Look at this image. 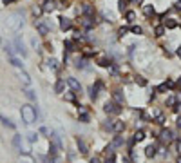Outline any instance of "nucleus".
I'll return each instance as SVG.
<instances>
[{"label":"nucleus","mask_w":181,"mask_h":163,"mask_svg":"<svg viewBox=\"0 0 181 163\" xmlns=\"http://www.w3.org/2000/svg\"><path fill=\"white\" fill-rule=\"evenodd\" d=\"M161 24L165 25L167 31H174V29L179 27V20H178V18H172V17H167V20H163Z\"/></svg>","instance_id":"12"},{"label":"nucleus","mask_w":181,"mask_h":163,"mask_svg":"<svg viewBox=\"0 0 181 163\" xmlns=\"http://www.w3.org/2000/svg\"><path fill=\"white\" fill-rule=\"evenodd\" d=\"M174 55H176V56H178V58L181 60V45H178V47H176V51H174Z\"/></svg>","instance_id":"45"},{"label":"nucleus","mask_w":181,"mask_h":163,"mask_svg":"<svg viewBox=\"0 0 181 163\" xmlns=\"http://www.w3.org/2000/svg\"><path fill=\"white\" fill-rule=\"evenodd\" d=\"M129 9V0H118V13H125Z\"/></svg>","instance_id":"35"},{"label":"nucleus","mask_w":181,"mask_h":163,"mask_svg":"<svg viewBox=\"0 0 181 163\" xmlns=\"http://www.w3.org/2000/svg\"><path fill=\"white\" fill-rule=\"evenodd\" d=\"M160 138L163 143H170L172 140H174V136H172V131L170 129H161V132H160Z\"/></svg>","instance_id":"16"},{"label":"nucleus","mask_w":181,"mask_h":163,"mask_svg":"<svg viewBox=\"0 0 181 163\" xmlns=\"http://www.w3.org/2000/svg\"><path fill=\"white\" fill-rule=\"evenodd\" d=\"M22 93H24V94H25V98H29L31 102H36V93H35L29 85H27V87H24V91H22Z\"/></svg>","instance_id":"26"},{"label":"nucleus","mask_w":181,"mask_h":163,"mask_svg":"<svg viewBox=\"0 0 181 163\" xmlns=\"http://www.w3.org/2000/svg\"><path fill=\"white\" fill-rule=\"evenodd\" d=\"M125 131V122H121V120H114V125H112V132L114 134H120Z\"/></svg>","instance_id":"25"},{"label":"nucleus","mask_w":181,"mask_h":163,"mask_svg":"<svg viewBox=\"0 0 181 163\" xmlns=\"http://www.w3.org/2000/svg\"><path fill=\"white\" fill-rule=\"evenodd\" d=\"M129 33H130L129 31V25H121V27H118V31H116V36H118V40H123Z\"/></svg>","instance_id":"27"},{"label":"nucleus","mask_w":181,"mask_h":163,"mask_svg":"<svg viewBox=\"0 0 181 163\" xmlns=\"http://www.w3.org/2000/svg\"><path fill=\"white\" fill-rule=\"evenodd\" d=\"M20 116H22V122L25 125H33L38 118V111L31 105V103H24L20 107Z\"/></svg>","instance_id":"1"},{"label":"nucleus","mask_w":181,"mask_h":163,"mask_svg":"<svg viewBox=\"0 0 181 163\" xmlns=\"http://www.w3.org/2000/svg\"><path fill=\"white\" fill-rule=\"evenodd\" d=\"M103 163H116V156H114V152H111V154H109V158H107Z\"/></svg>","instance_id":"43"},{"label":"nucleus","mask_w":181,"mask_h":163,"mask_svg":"<svg viewBox=\"0 0 181 163\" xmlns=\"http://www.w3.org/2000/svg\"><path fill=\"white\" fill-rule=\"evenodd\" d=\"M172 9H174V11H178V13H181V0H178V2L172 6Z\"/></svg>","instance_id":"44"},{"label":"nucleus","mask_w":181,"mask_h":163,"mask_svg":"<svg viewBox=\"0 0 181 163\" xmlns=\"http://www.w3.org/2000/svg\"><path fill=\"white\" fill-rule=\"evenodd\" d=\"M45 63H47V69H49L51 73H56V71L60 69V65H58V60H56V58H47Z\"/></svg>","instance_id":"22"},{"label":"nucleus","mask_w":181,"mask_h":163,"mask_svg":"<svg viewBox=\"0 0 181 163\" xmlns=\"http://www.w3.org/2000/svg\"><path fill=\"white\" fill-rule=\"evenodd\" d=\"M27 142L29 143L38 142V132H29V134H27Z\"/></svg>","instance_id":"42"},{"label":"nucleus","mask_w":181,"mask_h":163,"mask_svg":"<svg viewBox=\"0 0 181 163\" xmlns=\"http://www.w3.org/2000/svg\"><path fill=\"white\" fill-rule=\"evenodd\" d=\"M89 163H101V161L98 160V158H91V160H89Z\"/></svg>","instance_id":"49"},{"label":"nucleus","mask_w":181,"mask_h":163,"mask_svg":"<svg viewBox=\"0 0 181 163\" xmlns=\"http://www.w3.org/2000/svg\"><path fill=\"white\" fill-rule=\"evenodd\" d=\"M76 96H78V93H74V91H69V93H65V94H63V100L76 105V103H78V102H76Z\"/></svg>","instance_id":"28"},{"label":"nucleus","mask_w":181,"mask_h":163,"mask_svg":"<svg viewBox=\"0 0 181 163\" xmlns=\"http://www.w3.org/2000/svg\"><path fill=\"white\" fill-rule=\"evenodd\" d=\"M58 27H60L62 33H67V31H71L74 27V24L69 17H58Z\"/></svg>","instance_id":"7"},{"label":"nucleus","mask_w":181,"mask_h":163,"mask_svg":"<svg viewBox=\"0 0 181 163\" xmlns=\"http://www.w3.org/2000/svg\"><path fill=\"white\" fill-rule=\"evenodd\" d=\"M158 154V147L156 145H149V147H145V156L147 158H154Z\"/></svg>","instance_id":"29"},{"label":"nucleus","mask_w":181,"mask_h":163,"mask_svg":"<svg viewBox=\"0 0 181 163\" xmlns=\"http://www.w3.org/2000/svg\"><path fill=\"white\" fill-rule=\"evenodd\" d=\"M176 163H181V154L178 156V160H176Z\"/></svg>","instance_id":"51"},{"label":"nucleus","mask_w":181,"mask_h":163,"mask_svg":"<svg viewBox=\"0 0 181 163\" xmlns=\"http://www.w3.org/2000/svg\"><path fill=\"white\" fill-rule=\"evenodd\" d=\"M111 98H112L116 103H121V105L125 103V94H123V91H121V89H114V91H112V94H111Z\"/></svg>","instance_id":"17"},{"label":"nucleus","mask_w":181,"mask_h":163,"mask_svg":"<svg viewBox=\"0 0 181 163\" xmlns=\"http://www.w3.org/2000/svg\"><path fill=\"white\" fill-rule=\"evenodd\" d=\"M176 125H178V129H181V114H178V118H176Z\"/></svg>","instance_id":"47"},{"label":"nucleus","mask_w":181,"mask_h":163,"mask_svg":"<svg viewBox=\"0 0 181 163\" xmlns=\"http://www.w3.org/2000/svg\"><path fill=\"white\" fill-rule=\"evenodd\" d=\"M15 51L22 55V56H27V51H25V47H24V42L20 38H15Z\"/></svg>","instance_id":"21"},{"label":"nucleus","mask_w":181,"mask_h":163,"mask_svg":"<svg viewBox=\"0 0 181 163\" xmlns=\"http://www.w3.org/2000/svg\"><path fill=\"white\" fill-rule=\"evenodd\" d=\"M55 7H56V6H55V0H45L43 6H42V11H43V13H53Z\"/></svg>","instance_id":"24"},{"label":"nucleus","mask_w":181,"mask_h":163,"mask_svg":"<svg viewBox=\"0 0 181 163\" xmlns=\"http://www.w3.org/2000/svg\"><path fill=\"white\" fill-rule=\"evenodd\" d=\"M179 29H181V20H179Z\"/></svg>","instance_id":"52"},{"label":"nucleus","mask_w":181,"mask_h":163,"mask_svg":"<svg viewBox=\"0 0 181 163\" xmlns=\"http://www.w3.org/2000/svg\"><path fill=\"white\" fill-rule=\"evenodd\" d=\"M9 62H11V65H15L17 69H24V63H22V60H20V58H17L15 55H13V56H9Z\"/></svg>","instance_id":"36"},{"label":"nucleus","mask_w":181,"mask_h":163,"mask_svg":"<svg viewBox=\"0 0 181 163\" xmlns=\"http://www.w3.org/2000/svg\"><path fill=\"white\" fill-rule=\"evenodd\" d=\"M80 53L83 58H87V60H91V58H96L100 53L94 49V47H89V45H85V47H80Z\"/></svg>","instance_id":"9"},{"label":"nucleus","mask_w":181,"mask_h":163,"mask_svg":"<svg viewBox=\"0 0 181 163\" xmlns=\"http://www.w3.org/2000/svg\"><path fill=\"white\" fill-rule=\"evenodd\" d=\"M0 45H2V38H0Z\"/></svg>","instance_id":"53"},{"label":"nucleus","mask_w":181,"mask_h":163,"mask_svg":"<svg viewBox=\"0 0 181 163\" xmlns=\"http://www.w3.org/2000/svg\"><path fill=\"white\" fill-rule=\"evenodd\" d=\"M13 145H15L18 150H22V136H20V134H15V138H13Z\"/></svg>","instance_id":"40"},{"label":"nucleus","mask_w":181,"mask_h":163,"mask_svg":"<svg viewBox=\"0 0 181 163\" xmlns=\"http://www.w3.org/2000/svg\"><path fill=\"white\" fill-rule=\"evenodd\" d=\"M176 91H181V76L176 80Z\"/></svg>","instance_id":"46"},{"label":"nucleus","mask_w":181,"mask_h":163,"mask_svg":"<svg viewBox=\"0 0 181 163\" xmlns=\"http://www.w3.org/2000/svg\"><path fill=\"white\" fill-rule=\"evenodd\" d=\"M112 63H114V60H112L109 55H101L100 58L96 60V65H98V67H103V69H109Z\"/></svg>","instance_id":"13"},{"label":"nucleus","mask_w":181,"mask_h":163,"mask_svg":"<svg viewBox=\"0 0 181 163\" xmlns=\"http://www.w3.org/2000/svg\"><path fill=\"white\" fill-rule=\"evenodd\" d=\"M0 122H2V125H4V127H9V129H15V123L11 122L9 118H6V116H2V114H0Z\"/></svg>","instance_id":"38"},{"label":"nucleus","mask_w":181,"mask_h":163,"mask_svg":"<svg viewBox=\"0 0 181 163\" xmlns=\"http://www.w3.org/2000/svg\"><path fill=\"white\" fill-rule=\"evenodd\" d=\"M80 47L76 45V42L73 40V38H67V40H63V51L65 53H69V55H73V53H76Z\"/></svg>","instance_id":"10"},{"label":"nucleus","mask_w":181,"mask_h":163,"mask_svg":"<svg viewBox=\"0 0 181 163\" xmlns=\"http://www.w3.org/2000/svg\"><path fill=\"white\" fill-rule=\"evenodd\" d=\"M20 163H35V158L29 156V152H24L20 156Z\"/></svg>","instance_id":"37"},{"label":"nucleus","mask_w":181,"mask_h":163,"mask_svg":"<svg viewBox=\"0 0 181 163\" xmlns=\"http://www.w3.org/2000/svg\"><path fill=\"white\" fill-rule=\"evenodd\" d=\"M6 27L13 33H18L22 27H24V15L22 13H11L6 20Z\"/></svg>","instance_id":"2"},{"label":"nucleus","mask_w":181,"mask_h":163,"mask_svg":"<svg viewBox=\"0 0 181 163\" xmlns=\"http://www.w3.org/2000/svg\"><path fill=\"white\" fill-rule=\"evenodd\" d=\"M132 140H134L136 143L143 142V140H145V131H143V129H138V131L132 134Z\"/></svg>","instance_id":"32"},{"label":"nucleus","mask_w":181,"mask_h":163,"mask_svg":"<svg viewBox=\"0 0 181 163\" xmlns=\"http://www.w3.org/2000/svg\"><path fill=\"white\" fill-rule=\"evenodd\" d=\"M35 29L38 31V35H42V36L49 35V31H51V29H49V25H47L43 20H38V18L35 20Z\"/></svg>","instance_id":"11"},{"label":"nucleus","mask_w":181,"mask_h":163,"mask_svg":"<svg viewBox=\"0 0 181 163\" xmlns=\"http://www.w3.org/2000/svg\"><path fill=\"white\" fill-rule=\"evenodd\" d=\"M136 18H138V13H136L134 9H127V11L123 13V20L127 22L129 25H132V24L136 22Z\"/></svg>","instance_id":"14"},{"label":"nucleus","mask_w":181,"mask_h":163,"mask_svg":"<svg viewBox=\"0 0 181 163\" xmlns=\"http://www.w3.org/2000/svg\"><path fill=\"white\" fill-rule=\"evenodd\" d=\"M154 91H156L158 94H167V93L170 91V87H168V83H167V80H163L161 83H158V85L154 87Z\"/></svg>","instance_id":"20"},{"label":"nucleus","mask_w":181,"mask_h":163,"mask_svg":"<svg viewBox=\"0 0 181 163\" xmlns=\"http://www.w3.org/2000/svg\"><path fill=\"white\" fill-rule=\"evenodd\" d=\"M129 31H130V35H136V36H141V35H143V27L138 25V24L129 25Z\"/></svg>","instance_id":"30"},{"label":"nucleus","mask_w":181,"mask_h":163,"mask_svg":"<svg viewBox=\"0 0 181 163\" xmlns=\"http://www.w3.org/2000/svg\"><path fill=\"white\" fill-rule=\"evenodd\" d=\"M78 122L89 123V122H91V112H89V111H85V112H78Z\"/></svg>","instance_id":"33"},{"label":"nucleus","mask_w":181,"mask_h":163,"mask_svg":"<svg viewBox=\"0 0 181 163\" xmlns=\"http://www.w3.org/2000/svg\"><path fill=\"white\" fill-rule=\"evenodd\" d=\"M96 25H98V20H96V17H94V15H92V17H81V18H80L81 31H92Z\"/></svg>","instance_id":"4"},{"label":"nucleus","mask_w":181,"mask_h":163,"mask_svg":"<svg viewBox=\"0 0 181 163\" xmlns=\"http://www.w3.org/2000/svg\"><path fill=\"white\" fill-rule=\"evenodd\" d=\"M80 15L81 17H92L96 15V7L91 2H81L80 4Z\"/></svg>","instance_id":"6"},{"label":"nucleus","mask_w":181,"mask_h":163,"mask_svg":"<svg viewBox=\"0 0 181 163\" xmlns=\"http://www.w3.org/2000/svg\"><path fill=\"white\" fill-rule=\"evenodd\" d=\"M134 83H136L138 87H147V85H149V80H147L145 76H141V74H136V76H134Z\"/></svg>","instance_id":"31"},{"label":"nucleus","mask_w":181,"mask_h":163,"mask_svg":"<svg viewBox=\"0 0 181 163\" xmlns=\"http://www.w3.org/2000/svg\"><path fill=\"white\" fill-rule=\"evenodd\" d=\"M74 142H76V147H78L80 154H83V156H85V154L89 152V145L85 143V140H83L81 136H76V138H74Z\"/></svg>","instance_id":"15"},{"label":"nucleus","mask_w":181,"mask_h":163,"mask_svg":"<svg viewBox=\"0 0 181 163\" xmlns=\"http://www.w3.org/2000/svg\"><path fill=\"white\" fill-rule=\"evenodd\" d=\"M176 147H178V152L181 154V140H178V143H176Z\"/></svg>","instance_id":"50"},{"label":"nucleus","mask_w":181,"mask_h":163,"mask_svg":"<svg viewBox=\"0 0 181 163\" xmlns=\"http://www.w3.org/2000/svg\"><path fill=\"white\" fill-rule=\"evenodd\" d=\"M176 102H178V96L172 93V94H168V96H167V100H165V107H168V109H170Z\"/></svg>","instance_id":"34"},{"label":"nucleus","mask_w":181,"mask_h":163,"mask_svg":"<svg viewBox=\"0 0 181 163\" xmlns=\"http://www.w3.org/2000/svg\"><path fill=\"white\" fill-rule=\"evenodd\" d=\"M141 13L145 15V18H149V20L152 18L154 20L156 18V7H154V4H150V2L149 4H143L141 6Z\"/></svg>","instance_id":"8"},{"label":"nucleus","mask_w":181,"mask_h":163,"mask_svg":"<svg viewBox=\"0 0 181 163\" xmlns=\"http://www.w3.org/2000/svg\"><path fill=\"white\" fill-rule=\"evenodd\" d=\"M65 83H67V87H69L71 91H74V93H78V94L83 93L81 82L78 80V78H74V76H67V78H65Z\"/></svg>","instance_id":"5"},{"label":"nucleus","mask_w":181,"mask_h":163,"mask_svg":"<svg viewBox=\"0 0 181 163\" xmlns=\"http://www.w3.org/2000/svg\"><path fill=\"white\" fill-rule=\"evenodd\" d=\"M170 111H172L174 114H181V102H179V100H178V102L170 107Z\"/></svg>","instance_id":"41"},{"label":"nucleus","mask_w":181,"mask_h":163,"mask_svg":"<svg viewBox=\"0 0 181 163\" xmlns=\"http://www.w3.org/2000/svg\"><path fill=\"white\" fill-rule=\"evenodd\" d=\"M123 143H125V138H123L121 134H116L114 140H112V145H114V147H121Z\"/></svg>","instance_id":"39"},{"label":"nucleus","mask_w":181,"mask_h":163,"mask_svg":"<svg viewBox=\"0 0 181 163\" xmlns=\"http://www.w3.org/2000/svg\"><path fill=\"white\" fill-rule=\"evenodd\" d=\"M13 2H17V0H2L4 6H9V4H13Z\"/></svg>","instance_id":"48"},{"label":"nucleus","mask_w":181,"mask_h":163,"mask_svg":"<svg viewBox=\"0 0 181 163\" xmlns=\"http://www.w3.org/2000/svg\"><path fill=\"white\" fill-rule=\"evenodd\" d=\"M18 78H20V82L24 83V87H27V85H31V76L24 71V69H20L18 71Z\"/></svg>","instance_id":"23"},{"label":"nucleus","mask_w":181,"mask_h":163,"mask_svg":"<svg viewBox=\"0 0 181 163\" xmlns=\"http://www.w3.org/2000/svg\"><path fill=\"white\" fill-rule=\"evenodd\" d=\"M165 35H167L165 25H163V24H156V25H154V38H163Z\"/></svg>","instance_id":"19"},{"label":"nucleus","mask_w":181,"mask_h":163,"mask_svg":"<svg viewBox=\"0 0 181 163\" xmlns=\"http://www.w3.org/2000/svg\"><path fill=\"white\" fill-rule=\"evenodd\" d=\"M65 78H58V80L55 82V93L56 94H63L65 93Z\"/></svg>","instance_id":"18"},{"label":"nucleus","mask_w":181,"mask_h":163,"mask_svg":"<svg viewBox=\"0 0 181 163\" xmlns=\"http://www.w3.org/2000/svg\"><path fill=\"white\" fill-rule=\"evenodd\" d=\"M121 111H123V105H121V103H116L112 98L103 103V112L109 114V116H111V114H121Z\"/></svg>","instance_id":"3"}]
</instances>
